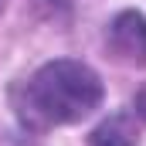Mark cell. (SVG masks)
<instances>
[{
  "mask_svg": "<svg viewBox=\"0 0 146 146\" xmlns=\"http://www.w3.org/2000/svg\"><path fill=\"white\" fill-rule=\"evenodd\" d=\"M102 102V82L82 61H48L27 82V115L48 126L78 122Z\"/></svg>",
  "mask_w": 146,
  "mask_h": 146,
  "instance_id": "1",
  "label": "cell"
},
{
  "mask_svg": "<svg viewBox=\"0 0 146 146\" xmlns=\"http://www.w3.org/2000/svg\"><path fill=\"white\" fill-rule=\"evenodd\" d=\"M109 48L126 65H146V21L143 14L126 10L109 27Z\"/></svg>",
  "mask_w": 146,
  "mask_h": 146,
  "instance_id": "2",
  "label": "cell"
},
{
  "mask_svg": "<svg viewBox=\"0 0 146 146\" xmlns=\"http://www.w3.org/2000/svg\"><path fill=\"white\" fill-rule=\"evenodd\" d=\"M92 146H136V126L129 115H112L92 133Z\"/></svg>",
  "mask_w": 146,
  "mask_h": 146,
  "instance_id": "3",
  "label": "cell"
},
{
  "mask_svg": "<svg viewBox=\"0 0 146 146\" xmlns=\"http://www.w3.org/2000/svg\"><path fill=\"white\" fill-rule=\"evenodd\" d=\"M136 112H139V115L146 119V88L139 92V95H136Z\"/></svg>",
  "mask_w": 146,
  "mask_h": 146,
  "instance_id": "4",
  "label": "cell"
},
{
  "mask_svg": "<svg viewBox=\"0 0 146 146\" xmlns=\"http://www.w3.org/2000/svg\"><path fill=\"white\" fill-rule=\"evenodd\" d=\"M0 10H3V0H0Z\"/></svg>",
  "mask_w": 146,
  "mask_h": 146,
  "instance_id": "5",
  "label": "cell"
}]
</instances>
